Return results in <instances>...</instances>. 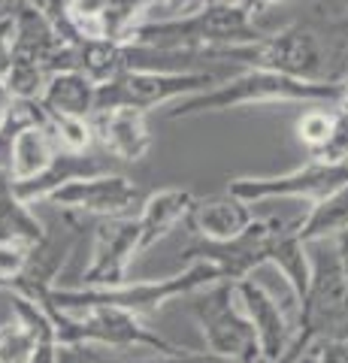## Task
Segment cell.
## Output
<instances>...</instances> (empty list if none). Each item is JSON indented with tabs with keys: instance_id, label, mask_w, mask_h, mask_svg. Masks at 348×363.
Returning <instances> with one entry per match:
<instances>
[{
	"instance_id": "obj_1",
	"label": "cell",
	"mask_w": 348,
	"mask_h": 363,
	"mask_svg": "<svg viewBox=\"0 0 348 363\" xmlns=\"http://www.w3.org/2000/svg\"><path fill=\"white\" fill-rule=\"evenodd\" d=\"M266 30L254 25V16L237 0H209L191 16L170 21H142L128 37L130 45L161 52H203L221 45L261 40Z\"/></svg>"
},
{
	"instance_id": "obj_2",
	"label": "cell",
	"mask_w": 348,
	"mask_h": 363,
	"mask_svg": "<svg viewBox=\"0 0 348 363\" xmlns=\"http://www.w3.org/2000/svg\"><path fill=\"white\" fill-rule=\"evenodd\" d=\"M339 100V85H324V82H300L291 76H279L269 70H240L237 76L221 79L203 94H194L188 100H179L170 106L167 118L185 121L197 118L206 112H228L240 106H264V104H330L336 106Z\"/></svg>"
},
{
	"instance_id": "obj_3",
	"label": "cell",
	"mask_w": 348,
	"mask_h": 363,
	"mask_svg": "<svg viewBox=\"0 0 348 363\" xmlns=\"http://www.w3.org/2000/svg\"><path fill=\"white\" fill-rule=\"evenodd\" d=\"M43 309L49 312L52 324H55L58 345L91 342V345L116 348V351L145 348V351H152V354H176V351H182L179 345H173L170 339L149 330V327L142 324V318L128 309H116V306H85V309H76V312H58V309H52V306H43Z\"/></svg>"
},
{
	"instance_id": "obj_4",
	"label": "cell",
	"mask_w": 348,
	"mask_h": 363,
	"mask_svg": "<svg viewBox=\"0 0 348 363\" xmlns=\"http://www.w3.org/2000/svg\"><path fill=\"white\" fill-rule=\"evenodd\" d=\"M309 245L312 279L300 306V333L312 342L348 339V279L336 240H315Z\"/></svg>"
},
{
	"instance_id": "obj_5",
	"label": "cell",
	"mask_w": 348,
	"mask_h": 363,
	"mask_svg": "<svg viewBox=\"0 0 348 363\" xmlns=\"http://www.w3.org/2000/svg\"><path fill=\"white\" fill-rule=\"evenodd\" d=\"M185 300L203 330L206 351L240 363H264L257 333L237 300V281H215L188 294Z\"/></svg>"
},
{
	"instance_id": "obj_6",
	"label": "cell",
	"mask_w": 348,
	"mask_h": 363,
	"mask_svg": "<svg viewBox=\"0 0 348 363\" xmlns=\"http://www.w3.org/2000/svg\"><path fill=\"white\" fill-rule=\"evenodd\" d=\"M218 82L221 79L212 70H145V67H133L112 82L100 85L97 112L118 106L152 112L158 106H173L179 100L203 94Z\"/></svg>"
},
{
	"instance_id": "obj_7",
	"label": "cell",
	"mask_w": 348,
	"mask_h": 363,
	"mask_svg": "<svg viewBox=\"0 0 348 363\" xmlns=\"http://www.w3.org/2000/svg\"><path fill=\"white\" fill-rule=\"evenodd\" d=\"M348 185V164H327L309 157L303 167L288 169L282 176H240L230 179L228 191L249 206L269 200H306L318 203Z\"/></svg>"
},
{
	"instance_id": "obj_8",
	"label": "cell",
	"mask_w": 348,
	"mask_h": 363,
	"mask_svg": "<svg viewBox=\"0 0 348 363\" xmlns=\"http://www.w3.org/2000/svg\"><path fill=\"white\" fill-rule=\"evenodd\" d=\"M142 188L133 179L121 173H97V176H82L61 185L46 197L49 206L58 212H73L85 215V218H121V215H133V209L142 206Z\"/></svg>"
},
{
	"instance_id": "obj_9",
	"label": "cell",
	"mask_w": 348,
	"mask_h": 363,
	"mask_svg": "<svg viewBox=\"0 0 348 363\" xmlns=\"http://www.w3.org/2000/svg\"><path fill=\"white\" fill-rule=\"evenodd\" d=\"M158 0H70L58 28L67 40L128 43Z\"/></svg>"
},
{
	"instance_id": "obj_10",
	"label": "cell",
	"mask_w": 348,
	"mask_h": 363,
	"mask_svg": "<svg viewBox=\"0 0 348 363\" xmlns=\"http://www.w3.org/2000/svg\"><path fill=\"white\" fill-rule=\"evenodd\" d=\"M140 257V224L137 215L94 221L91 264L82 269L76 288H121L128 279V267Z\"/></svg>"
},
{
	"instance_id": "obj_11",
	"label": "cell",
	"mask_w": 348,
	"mask_h": 363,
	"mask_svg": "<svg viewBox=\"0 0 348 363\" xmlns=\"http://www.w3.org/2000/svg\"><path fill=\"white\" fill-rule=\"evenodd\" d=\"M237 300L257 333V345H261L264 363H276L297 339L300 318L291 315L282 306V300L257 276H245L237 281Z\"/></svg>"
},
{
	"instance_id": "obj_12",
	"label": "cell",
	"mask_w": 348,
	"mask_h": 363,
	"mask_svg": "<svg viewBox=\"0 0 348 363\" xmlns=\"http://www.w3.org/2000/svg\"><path fill=\"white\" fill-rule=\"evenodd\" d=\"M94 145L112 161L137 164L152 149V130H149V112L140 109H103L91 116Z\"/></svg>"
},
{
	"instance_id": "obj_13",
	"label": "cell",
	"mask_w": 348,
	"mask_h": 363,
	"mask_svg": "<svg viewBox=\"0 0 348 363\" xmlns=\"http://www.w3.org/2000/svg\"><path fill=\"white\" fill-rule=\"evenodd\" d=\"M254 209L249 203H242L240 197L215 194V197H197L191 206L185 224L191 227V233L200 236L203 242H233L254 224Z\"/></svg>"
},
{
	"instance_id": "obj_14",
	"label": "cell",
	"mask_w": 348,
	"mask_h": 363,
	"mask_svg": "<svg viewBox=\"0 0 348 363\" xmlns=\"http://www.w3.org/2000/svg\"><path fill=\"white\" fill-rule=\"evenodd\" d=\"M194 194L188 188H161L142 200L137 212L140 224V255H145L152 245H158L167 233L173 230L179 221L188 218L191 206H194Z\"/></svg>"
},
{
	"instance_id": "obj_15",
	"label": "cell",
	"mask_w": 348,
	"mask_h": 363,
	"mask_svg": "<svg viewBox=\"0 0 348 363\" xmlns=\"http://www.w3.org/2000/svg\"><path fill=\"white\" fill-rule=\"evenodd\" d=\"M97 91L100 85H94L85 73L61 70L49 76L46 88H43V97H40V106L49 112H58V116L91 121V116L97 112Z\"/></svg>"
},
{
	"instance_id": "obj_16",
	"label": "cell",
	"mask_w": 348,
	"mask_h": 363,
	"mask_svg": "<svg viewBox=\"0 0 348 363\" xmlns=\"http://www.w3.org/2000/svg\"><path fill=\"white\" fill-rule=\"evenodd\" d=\"M46 236V224L16 194L9 173H0V242H18L33 248Z\"/></svg>"
},
{
	"instance_id": "obj_17",
	"label": "cell",
	"mask_w": 348,
	"mask_h": 363,
	"mask_svg": "<svg viewBox=\"0 0 348 363\" xmlns=\"http://www.w3.org/2000/svg\"><path fill=\"white\" fill-rule=\"evenodd\" d=\"M58 145H55L52 133L46 130V124L37 121L25 128L16 140V149H13V164H9V179L16 185H25V182L40 179L46 169L55 164L58 157Z\"/></svg>"
},
{
	"instance_id": "obj_18",
	"label": "cell",
	"mask_w": 348,
	"mask_h": 363,
	"mask_svg": "<svg viewBox=\"0 0 348 363\" xmlns=\"http://www.w3.org/2000/svg\"><path fill=\"white\" fill-rule=\"evenodd\" d=\"M266 264H273L282 272L288 285L297 291L300 306H303V297H306L309 279H312V260H309V245L300 240V230L279 233L266 252Z\"/></svg>"
},
{
	"instance_id": "obj_19",
	"label": "cell",
	"mask_w": 348,
	"mask_h": 363,
	"mask_svg": "<svg viewBox=\"0 0 348 363\" xmlns=\"http://www.w3.org/2000/svg\"><path fill=\"white\" fill-rule=\"evenodd\" d=\"M345 230H348V185L318 203H309L306 218H303L300 227V240L303 242L336 240Z\"/></svg>"
},
{
	"instance_id": "obj_20",
	"label": "cell",
	"mask_w": 348,
	"mask_h": 363,
	"mask_svg": "<svg viewBox=\"0 0 348 363\" xmlns=\"http://www.w3.org/2000/svg\"><path fill=\"white\" fill-rule=\"evenodd\" d=\"M336 128H339V112H336L330 104H312L306 106V112L297 118L294 130L300 145L309 152V157L321 155L330 145Z\"/></svg>"
},
{
	"instance_id": "obj_21",
	"label": "cell",
	"mask_w": 348,
	"mask_h": 363,
	"mask_svg": "<svg viewBox=\"0 0 348 363\" xmlns=\"http://www.w3.org/2000/svg\"><path fill=\"white\" fill-rule=\"evenodd\" d=\"M40 104V100H37ZM40 121L46 124V130L52 133L55 145H58L61 152H91L94 145V133H91V121L85 118H70V116H58V112H49L40 106Z\"/></svg>"
},
{
	"instance_id": "obj_22",
	"label": "cell",
	"mask_w": 348,
	"mask_h": 363,
	"mask_svg": "<svg viewBox=\"0 0 348 363\" xmlns=\"http://www.w3.org/2000/svg\"><path fill=\"white\" fill-rule=\"evenodd\" d=\"M130 363H240V360H228V357H218L212 351H194V348H182L176 354H137Z\"/></svg>"
},
{
	"instance_id": "obj_23",
	"label": "cell",
	"mask_w": 348,
	"mask_h": 363,
	"mask_svg": "<svg viewBox=\"0 0 348 363\" xmlns=\"http://www.w3.org/2000/svg\"><path fill=\"white\" fill-rule=\"evenodd\" d=\"M25 4H28V6H33V9H40V13H46V16L55 21V25H58L70 0H25Z\"/></svg>"
},
{
	"instance_id": "obj_24",
	"label": "cell",
	"mask_w": 348,
	"mask_h": 363,
	"mask_svg": "<svg viewBox=\"0 0 348 363\" xmlns=\"http://www.w3.org/2000/svg\"><path fill=\"white\" fill-rule=\"evenodd\" d=\"M321 363H348V339H342V342H321Z\"/></svg>"
},
{
	"instance_id": "obj_25",
	"label": "cell",
	"mask_w": 348,
	"mask_h": 363,
	"mask_svg": "<svg viewBox=\"0 0 348 363\" xmlns=\"http://www.w3.org/2000/svg\"><path fill=\"white\" fill-rule=\"evenodd\" d=\"M237 4H240L242 9H249L252 16H257V13H266V9H273V6L291 4V0H237Z\"/></svg>"
},
{
	"instance_id": "obj_26",
	"label": "cell",
	"mask_w": 348,
	"mask_h": 363,
	"mask_svg": "<svg viewBox=\"0 0 348 363\" xmlns=\"http://www.w3.org/2000/svg\"><path fill=\"white\" fill-rule=\"evenodd\" d=\"M339 116H348V76L339 82V100H336V106H333Z\"/></svg>"
},
{
	"instance_id": "obj_27",
	"label": "cell",
	"mask_w": 348,
	"mask_h": 363,
	"mask_svg": "<svg viewBox=\"0 0 348 363\" xmlns=\"http://www.w3.org/2000/svg\"><path fill=\"white\" fill-rule=\"evenodd\" d=\"M9 106H13V94H9V91H6V85H4V79H0V121L6 118Z\"/></svg>"
},
{
	"instance_id": "obj_28",
	"label": "cell",
	"mask_w": 348,
	"mask_h": 363,
	"mask_svg": "<svg viewBox=\"0 0 348 363\" xmlns=\"http://www.w3.org/2000/svg\"><path fill=\"white\" fill-rule=\"evenodd\" d=\"M336 245H339V257H342V269H345V279H348V230L336 236Z\"/></svg>"
},
{
	"instance_id": "obj_29",
	"label": "cell",
	"mask_w": 348,
	"mask_h": 363,
	"mask_svg": "<svg viewBox=\"0 0 348 363\" xmlns=\"http://www.w3.org/2000/svg\"><path fill=\"white\" fill-rule=\"evenodd\" d=\"M345 4H348V0H345Z\"/></svg>"
}]
</instances>
